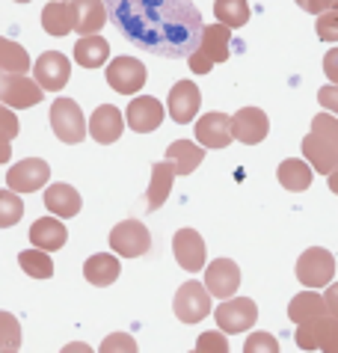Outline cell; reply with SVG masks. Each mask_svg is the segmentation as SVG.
Returning a JSON list of instances; mask_svg holds the SVG:
<instances>
[{"instance_id":"20","label":"cell","mask_w":338,"mask_h":353,"mask_svg":"<svg viewBox=\"0 0 338 353\" xmlns=\"http://www.w3.org/2000/svg\"><path fill=\"white\" fill-rule=\"evenodd\" d=\"M77 24V9L74 0H51L42 9V27L51 36H68Z\"/></svg>"},{"instance_id":"8","label":"cell","mask_w":338,"mask_h":353,"mask_svg":"<svg viewBox=\"0 0 338 353\" xmlns=\"http://www.w3.org/2000/svg\"><path fill=\"white\" fill-rule=\"evenodd\" d=\"M332 276H335V259L330 250L312 247L297 259V279L306 288H324L326 282H332Z\"/></svg>"},{"instance_id":"23","label":"cell","mask_w":338,"mask_h":353,"mask_svg":"<svg viewBox=\"0 0 338 353\" xmlns=\"http://www.w3.org/2000/svg\"><path fill=\"white\" fill-rule=\"evenodd\" d=\"M30 241H33V247H39V250L54 252V250L66 247L68 232L57 217H39L33 225H30Z\"/></svg>"},{"instance_id":"44","label":"cell","mask_w":338,"mask_h":353,"mask_svg":"<svg viewBox=\"0 0 338 353\" xmlns=\"http://www.w3.org/2000/svg\"><path fill=\"white\" fill-rule=\"evenodd\" d=\"M297 6L303 9V12H312V15H321L330 9V0H297Z\"/></svg>"},{"instance_id":"45","label":"cell","mask_w":338,"mask_h":353,"mask_svg":"<svg viewBox=\"0 0 338 353\" xmlns=\"http://www.w3.org/2000/svg\"><path fill=\"white\" fill-rule=\"evenodd\" d=\"M324 300H326V312H330V315H335V318H338V282H332V285L326 288Z\"/></svg>"},{"instance_id":"35","label":"cell","mask_w":338,"mask_h":353,"mask_svg":"<svg viewBox=\"0 0 338 353\" xmlns=\"http://www.w3.org/2000/svg\"><path fill=\"white\" fill-rule=\"evenodd\" d=\"M21 347V323L9 312H0V350H18Z\"/></svg>"},{"instance_id":"48","label":"cell","mask_w":338,"mask_h":353,"mask_svg":"<svg viewBox=\"0 0 338 353\" xmlns=\"http://www.w3.org/2000/svg\"><path fill=\"white\" fill-rule=\"evenodd\" d=\"M330 9H338V0H330Z\"/></svg>"},{"instance_id":"36","label":"cell","mask_w":338,"mask_h":353,"mask_svg":"<svg viewBox=\"0 0 338 353\" xmlns=\"http://www.w3.org/2000/svg\"><path fill=\"white\" fill-rule=\"evenodd\" d=\"M312 131L338 149V116H330V113L315 116V119H312Z\"/></svg>"},{"instance_id":"42","label":"cell","mask_w":338,"mask_h":353,"mask_svg":"<svg viewBox=\"0 0 338 353\" xmlns=\"http://www.w3.org/2000/svg\"><path fill=\"white\" fill-rule=\"evenodd\" d=\"M101 350L104 353H110V350H128V353H134L137 350V341L131 336H110V339H104Z\"/></svg>"},{"instance_id":"27","label":"cell","mask_w":338,"mask_h":353,"mask_svg":"<svg viewBox=\"0 0 338 353\" xmlns=\"http://www.w3.org/2000/svg\"><path fill=\"white\" fill-rule=\"evenodd\" d=\"M175 175H178L175 172V163L169 161V158L152 163V184H148V196H146V199H148V211H157L166 202Z\"/></svg>"},{"instance_id":"34","label":"cell","mask_w":338,"mask_h":353,"mask_svg":"<svg viewBox=\"0 0 338 353\" xmlns=\"http://www.w3.org/2000/svg\"><path fill=\"white\" fill-rule=\"evenodd\" d=\"M24 217V202L18 199V190H0V229H9Z\"/></svg>"},{"instance_id":"22","label":"cell","mask_w":338,"mask_h":353,"mask_svg":"<svg viewBox=\"0 0 338 353\" xmlns=\"http://www.w3.org/2000/svg\"><path fill=\"white\" fill-rule=\"evenodd\" d=\"M303 158L315 166V172L321 175H330L335 166H338V149L332 143H326L324 137H317L315 131L303 140Z\"/></svg>"},{"instance_id":"13","label":"cell","mask_w":338,"mask_h":353,"mask_svg":"<svg viewBox=\"0 0 338 353\" xmlns=\"http://www.w3.org/2000/svg\"><path fill=\"white\" fill-rule=\"evenodd\" d=\"M205 285L214 297H220V300L235 297V291L241 288V268H237L232 259H214L211 264H208Z\"/></svg>"},{"instance_id":"21","label":"cell","mask_w":338,"mask_h":353,"mask_svg":"<svg viewBox=\"0 0 338 353\" xmlns=\"http://www.w3.org/2000/svg\"><path fill=\"white\" fill-rule=\"evenodd\" d=\"M45 208L57 214V217H74V214H81L83 208V199H81V193H77L72 184H51V188L45 190Z\"/></svg>"},{"instance_id":"25","label":"cell","mask_w":338,"mask_h":353,"mask_svg":"<svg viewBox=\"0 0 338 353\" xmlns=\"http://www.w3.org/2000/svg\"><path fill=\"white\" fill-rule=\"evenodd\" d=\"M74 60L81 63L83 68H101L107 60H110V42L101 39L98 33H89V36H81L74 45Z\"/></svg>"},{"instance_id":"49","label":"cell","mask_w":338,"mask_h":353,"mask_svg":"<svg viewBox=\"0 0 338 353\" xmlns=\"http://www.w3.org/2000/svg\"><path fill=\"white\" fill-rule=\"evenodd\" d=\"M15 3H30V0H15Z\"/></svg>"},{"instance_id":"26","label":"cell","mask_w":338,"mask_h":353,"mask_svg":"<svg viewBox=\"0 0 338 353\" xmlns=\"http://www.w3.org/2000/svg\"><path fill=\"white\" fill-rule=\"evenodd\" d=\"M119 270H122V264L113 252H98V256H89L86 264H83V276L86 282H92V285L104 288V285H113L119 279Z\"/></svg>"},{"instance_id":"41","label":"cell","mask_w":338,"mask_h":353,"mask_svg":"<svg viewBox=\"0 0 338 353\" xmlns=\"http://www.w3.org/2000/svg\"><path fill=\"white\" fill-rule=\"evenodd\" d=\"M317 101H321L324 110H330L338 116V83H330V86H324L321 92H317Z\"/></svg>"},{"instance_id":"7","label":"cell","mask_w":338,"mask_h":353,"mask_svg":"<svg viewBox=\"0 0 338 353\" xmlns=\"http://www.w3.org/2000/svg\"><path fill=\"white\" fill-rule=\"evenodd\" d=\"M110 247L122 259H140L152 250V234L140 220H122L110 232Z\"/></svg>"},{"instance_id":"28","label":"cell","mask_w":338,"mask_h":353,"mask_svg":"<svg viewBox=\"0 0 338 353\" xmlns=\"http://www.w3.org/2000/svg\"><path fill=\"white\" fill-rule=\"evenodd\" d=\"M312 170L315 166L309 161H300V158H288L279 163V170H276V175H279V184L285 190H294V193H303L312 188Z\"/></svg>"},{"instance_id":"17","label":"cell","mask_w":338,"mask_h":353,"mask_svg":"<svg viewBox=\"0 0 338 353\" xmlns=\"http://www.w3.org/2000/svg\"><path fill=\"white\" fill-rule=\"evenodd\" d=\"M232 119L226 113H205L202 119L196 122V140L205 149H226L232 143Z\"/></svg>"},{"instance_id":"14","label":"cell","mask_w":338,"mask_h":353,"mask_svg":"<svg viewBox=\"0 0 338 353\" xmlns=\"http://www.w3.org/2000/svg\"><path fill=\"white\" fill-rule=\"evenodd\" d=\"M128 125H131V131L137 134H148V131H155V128H161V122H163V104L157 101V98L152 95H137L131 104H128Z\"/></svg>"},{"instance_id":"12","label":"cell","mask_w":338,"mask_h":353,"mask_svg":"<svg viewBox=\"0 0 338 353\" xmlns=\"http://www.w3.org/2000/svg\"><path fill=\"white\" fill-rule=\"evenodd\" d=\"M48 179H51V166L42 158H27V161H18L6 172V188H12L18 193H36L45 188Z\"/></svg>"},{"instance_id":"9","label":"cell","mask_w":338,"mask_h":353,"mask_svg":"<svg viewBox=\"0 0 338 353\" xmlns=\"http://www.w3.org/2000/svg\"><path fill=\"white\" fill-rule=\"evenodd\" d=\"M42 83L24 77V72H6L0 77V101L15 107V110H24V107H33L42 101Z\"/></svg>"},{"instance_id":"43","label":"cell","mask_w":338,"mask_h":353,"mask_svg":"<svg viewBox=\"0 0 338 353\" xmlns=\"http://www.w3.org/2000/svg\"><path fill=\"white\" fill-rule=\"evenodd\" d=\"M324 72H326V77H330L332 83H338V48L326 51V57H324Z\"/></svg>"},{"instance_id":"39","label":"cell","mask_w":338,"mask_h":353,"mask_svg":"<svg viewBox=\"0 0 338 353\" xmlns=\"http://www.w3.org/2000/svg\"><path fill=\"white\" fill-rule=\"evenodd\" d=\"M196 350H199V353H205V350L226 353V350H228V339H226V332L220 330V332H205V336H199Z\"/></svg>"},{"instance_id":"3","label":"cell","mask_w":338,"mask_h":353,"mask_svg":"<svg viewBox=\"0 0 338 353\" xmlns=\"http://www.w3.org/2000/svg\"><path fill=\"white\" fill-rule=\"evenodd\" d=\"M211 297L214 294L208 291L205 282H184L181 288L175 291V300H172V309H175V318L184 321V323H199L202 318H208L211 312Z\"/></svg>"},{"instance_id":"1","label":"cell","mask_w":338,"mask_h":353,"mask_svg":"<svg viewBox=\"0 0 338 353\" xmlns=\"http://www.w3.org/2000/svg\"><path fill=\"white\" fill-rule=\"evenodd\" d=\"M113 30L128 45L163 60H181L202 39V12L190 0H107Z\"/></svg>"},{"instance_id":"6","label":"cell","mask_w":338,"mask_h":353,"mask_svg":"<svg viewBox=\"0 0 338 353\" xmlns=\"http://www.w3.org/2000/svg\"><path fill=\"white\" fill-rule=\"evenodd\" d=\"M51 128L63 143H83L86 140V119L74 98H57L51 104Z\"/></svg>"},{"instance_id":"33","label":"cell","mask_w":338,"mask_h":353,"mask_svg":"<svg viewBox=\"0 0 338 353\" xmlns=\"http://www.w3.org/2000/svg\"><path fill=\"white\" fill-rule=\"evenodd\" d=\"M214 15H217V21H223L232 27V30H237V27H243L250 21V3H246V0H217Z\"/></svg>"},{"instance_id":"2","label":"cell","mask_w":338,"mask_h":353,"mask_svg":"<svg viewBox=\"0 0 338 353\" xmlns=\"http://www.w3.org/2000/svg\"><path fill=\"white\" fill-rule=\"evenodd\" d=\"M232 27L228 24H208L202 30V39H199L196 51L187 57L193 74H208L217 63H226L228 54H232Z\"/></svg>"},{"instance_id":"4","label":"cell","mask_w":338,"mask_h":353,"mask_svg":"<svg viewBox=\"0 0 338 353\" xmlns=\"http://www.w3.org/2000/svg\"><path fill=\"white\" fill-rule=\"evenodd\" d=\"M214 321L226 336H235V332H246L255 327L258 321V306L250 297H228L220 306L214 309Z\"/></svg>"},{"instance_id":"31","label":"cell","mask_w":338,"mask_h":353,"mask_svg":"<svg viewBox=\"0 0 338 353\" xmlns=\"http://www.w3.org/2000/svg\"><path fill=\"white\" fill-rule=\"evenodd\" d=\"M18 264H21V270L27 276L33 279H51L54 276V261L48 256V250H24L18 252Z\"/></svg>"},{"instance_id":"32","label":"cell","mask_w":338,"mask_h":353,"mask_svg":"<svg viewBox=\"0 0 338 353\" xmlns=\"http://www.w3.org/2000/svg\"><path fill=\"white\" fill-rule=\"evenodd\" d=\"M27 68H33L30 54L18 42H12V39L0 36V72L6 74V72H27Z\"/></svg>"},{"instance_id":"47","label":"cell","mask_w":338,"mask_h":353,"mask_svg":"<svg viewBox=\"0 0 338 353\" xmlns=\"http://www.w3.org/2000/svg\"><path fill=\"white\" fill-rule=\"evenodd\" d=\"M330 190L338 196V166H335V170L330 172Z\"/></svg>"},{"instance_id":"15","label":"cell","mask_w":338,"mask_h":353,"mask_svg":"<svg viewBox=\"0 0 338 353\" xmlns=\"http://www.w3.org/2000/svg\"><path fill=\"white\" fill-rule=\"evenodd\" d=\"M232 131H235V140H241L246 145H258L270 134V119L258 107H243V110H237L232 116Z\"/></svg>"},{"instance_id":"19","label":"cell","mask_w":338,"mask_h":353,"mask_svg":"<svg viewBox=\"0 0 338 353\" xmlns=\"http://www.w3.org/2000/svg\"><path fill=\"white\" fill-rule=\"evenodd\" d=\"M125 119H128V116L119 113L113 104H101V107H98V110L92 113V119H89V134H92L95 143L110 145V143H116L119 137H122Z\"/></svg>"},{"instance_id":"18","label":"cell","mask_w":338,"mask_h":353,"mask_svg":"<svg viewBox=\"0 0 338 353\" xmlns=\"http://www.w3.org/2000/svg\"><path fill=\"white\" fill-rule=\"evenodd\" d=\"M172 252H175L178 264H181L187 273H196V270L205 268V241H202V234H199L196 229H181L178 232L175 241H172Z\"/></svg>"},{"instance_id":"37","label":"cell","mask_w":338,"mask_h":353,"mask_svg":"<svg viewBox=\"0 0 338 353\" xmlns=\"http://www.w3.org/2000/svg\"><path fill=\"white\" fill-rule=\"evenodd\" d=\"M317 39L321 42H338V9H326L317 15Z\"/></svg>"},{"instance_id":"38","label":"cell","mask_w":338,"mask_h":353,"mask_svg":"<svg viewBox=\"0 0 338 353\" xmlns=\"http://www.w3.org/2000/svg\"><path fill=\"white\" fill-rule=\"evenodd\" d=\"M243 350L246 353H279V341H276L270 332H255V336L246 339Z\"/></svg>"},{"instance_id":"29","label":"cell","mask_w":338,"mask_h":353,"mask_svg":"<svg viewBox=\"0 0 338 353\" xmlns=\"http://www.w3.org/2000/svg\"><path fill=\"white\" fill-rule=\"evenodd\" d=\"M202 149H205V145H196L190 140H175V143H169L166 158L175 163L178 175H190V172H196V166L202 163V158H205Z\"/></svg>"},{"instance_id":"24","label":"cell","mask_w":338,"mask_h":353,"mask_svg":"<svg viewBox=\"0 0 338 353\" xmlns=\"http://www.w3.org/2000/svg\"><path fill=\"white\" fill-rule=\"evenodd\" d=\"M74 9H77L74 30L81 36L98 33L104 24H110V9H107L104 0H74Z\"/></svg>"},{"instance_id":"11","label":"cell","mask_w":338,"mask_h":353,"mask_svg":"<svg viewBox=\"0 0 338 353\" xmlns=\"http://www.w3.org/2000/svg\"><path fill=\"white\" fill-rule=\"evenodd\" d=\"M33 74H36V81L42 83L45 92H59V90H66L68 77H72V63L59 51H45L33 63Z\"/></svg>"},{"instance_id":"10","label":"cell","mask_w":338,"mask_h":353,"mask_svg":"<svg viewBox=\"0 0 338 353\" xmlns=\"http://www.w3.org/2000/svg\"><path fill=\"white\" fill-rule=\"evenodd\" d=\"M107 72V83L113 86V92L122 95H134L146 86V65L137 57H116V60L104 68Z\"/></svg>"},{"instance_id":"30","label":"cell","mask_w":338,"mask_h":353,"mask_svg":"<svg viewBox=\"0 0 338 353\" xmlns=\"http://www.w3.org/2000/svg\"><path fill=\"white\" fill-rule=\"evenodd\" d=\"M317 315H326V300L315 288L297 294V297L291 300V306H288V318H291L297 327L306 323V321H312V318H317Z\"/></svg>"},{"instance_id":"40","label":"cell","mask_w":338,"mask_h":353,"mask_svg":"<svg viewBox=\"0 0 338 353\" xmlns=\"http://www.w3.org/2000/svg\"><path fill=\"white\" fill-rule=\"evenodd\" d=\"M21 125H18V116L9 110V104H0V137L3 140H15Z\"/></svg>"},{"instance_id":"5","label":"cell","mask_w":338,"mask_h":353,"mask_svg":"<svg viewBox=\"0 0 338 353\" xmlns=\"http://www.w3.org/2000/svg\"><path fill=\"white\" fill-rule=\"evenodd\" d=\"M297 345L303 350L338 353V318L326 312V315H317L312 321L300 323V330H297Z\"/></svg>"},{"instance_id":"16","label":"cell","mask_w":338,"mask_h":353,"mask_svg":"<svg viewBox=\"0 0 338 353\" xmlns=\"http://www.w3.org/2000/svg\"><path fill=\"white\" fill-rule=\"evenodd\" d=\"M199 104H202V95H199V86L193 81H178L172 90H169L166 110L178 125L193 122V116L199 113Z\"/></svg>"},{"instance_id":"46","label":"cell","mask_w":338,"mask_h":353,"mask_svg":"<svg viewBox=\"0 0 338 353\" xmlns=\"http://www.w3.org/2000/svg\"><path fill=\"white\" fill-rule=\"evenodd\" d=\"M9 158H12V149H9V140H3V137H0V163H6Z\"/></svg>"}]
</instances>
